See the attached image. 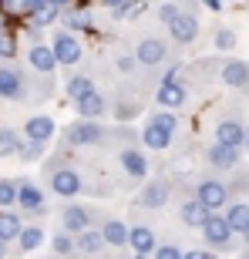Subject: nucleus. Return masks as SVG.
I'll return each instance as SVG.
<instances>
[{"instance_id":"473e14b6","label":"nucleus","mask_w":249,"mask_h":259,"mask_svg":"<svg viewBox=\"0 0 249 259\" xmlns=\"http://www.w3.org/2000/svg\"><path fill=\"white\" fill-rule=\"evenodd\" d=\"M51 249L58 252V256H74L77 252V242H74V236L71 232H54V239H51Z\"/></svg>"},{"instance_id":"e433bc0d","label":"nucleus","mask_w":249,"mask_h":259,"mask_svg":"<svg viewBox=\"0 0 249 259\" xmlns=\"http://www.w3.org/2000/svg\"><path fill=\"white\" fill-rule=\"evenodd\" d=\"M20 162H40L44 158V145H34V142H24V148H20L17 155Z\"/></svg>"},{"instance_id":"a878e982","label":"nucleus","mask_w":249,"mask_h":259,"mask_svg":"<svg viewBox=\"0 0 249 259\" xmlns=\"http://www.w3.org/2000/svg\"><path fill=\"white\" fill-rule=\"evenodd\" d=\"M222 215L229 219V226H232L236 236H246L249 232V199H232L229 209L222 212Z\"/></svg>"},{"instance_id":"cd10ccee","label":"nucleus","mask_w":249,"mask_h":259,"mask_svg":"<svg viewBox=\"0 0 249 259\" xmlns=\"http://www.w3.org/2000/svg\"><path fill=\"white\" fill-rule=\"evenodd\" d=\"M20 232H24V222H20L17 212H0V242H17Z\"/></svg>"},{"instance_id":"f8f14e48","label":"nucleus","mask_w":249,"mask_h":259,"mask_svg":"<svg viewBox=\"0 0 249 259\" xmlns=\"http://www.w3.org/2000/svg\"><path fill=\"white\" fill-rule=\"evenodd\" d=\"M67 10L64 0H30V10H27V20L30 27H51L54 20H61V14Z\"/></svg>"},{"instance_id":"2f4dec72","label":"nucleus","mask_w":249,"mask_h":259,"mask_svg":"<svg viewBox=\"0 0 249 259\" xmlns=\"http://www.w3.org/2000/svg\"><path fill=\"white\" fill-rule=\"evenodd\" d=\"M44 246V229L40 226H24V232H20V239H17V249L20 252H34Z\"/></svg>"},{"instance_id":"f03ea898","label":"nucleus","mask_w":249,"mask_h":259,"mask_svg":"<svg viewBox=\"0 0 249 259\" xmlns=\"http://www.w3.org/2000/svg\"><path fill=\"white\" fill-rule=\"evenodd\" d=\"M30 95H34L30 77L17 64H0V98L4 101H30Z\"/></svg>"},{"instance_id":"39448f33","label":"nucleus","mask_w":249,"mask_h":259,"mask_svg":"<svg viewBox=\"0 0 249 259\" xmlns=\"http://www.w3.org/2000/svg\"><path fill=\"white\" fill-rule=\"evenodd\" d=\"M48 185H51V192L61 195V199H74V195L85 192V175L77 168H71V165H54L48 175Z\"/></svg>"},{"instance_id":"412c9836","label":"nucleus","mask_w":249,"mask_h":259,"mask_svg":"<svg viewBox=\"0 0 249 259\" xmlns=\"http://www.w3.org/2000/svg\"><path fill=\"white\" fill-rule=\"evenodd\" d=\"M155 101H158V108L162 111H179V108L189 101V88L179 81V84H158V91H155Z\"/></svg>"},{"instance_id":"f3484780","label":"nucleus","mask_w":249,"mask_h":259,"mask_svg":"<svg viewBox=\"0 0 249 259\" xmlns=\"http://www.w3.org/2000/svg\"><path fill=\"white\" fill-rule=\"evenodd\" d=\"M209 215L212 212L202 205L195 195H185V199H179V219L189 226V229H202L205 222H209Z\"/></svg>"},{"instance_id":"49530a36","label":"nucleus","mask_w":249,"mask_h":259,"mask_svg":"<svg viewBox=\"0 0 249 259\" xmlns=\"http://www.w3.org/2000/svg\"><path fill=\"white\" fill-rule=\"evenodd\" d=\"M205 259H219V256H216V252H209V256H205Z\"/></svg>"},{"instance_id":"b1692460","label":"nucleus","mask_w":249,"mask_h":259,"mask_svg":"<svg viewBox=\"0 0 249 259\" xmlns=\"http://www.w3.org/2000/svg\"><path fill=\"white\" fill-rule=\"evenodd\" d=\"M77 118H85V121H101V118L108 115V98L101 95V91H95V95H88L77 101Z\"/></svg>"},{"instance_id":"37998d69","label":"nucleus","mask_w":249,"mask_h":259,"mask_svg":"<svg viewBox=\"0 0 249 259\" xmlns=\"http://www.w3.org/2000/svg\"><path fill=\"white\" fill-rule=\"evenodd\" d=\"M7 256V242H0V259Z\"/></svg>"},{"instance_id":"bb28decb","label":"nucleus","mask_w":249,"mask_h":259,"mask_svg":"<svg viewBox=\"0 0 249 259\" xmlns=\"http://www.w3.org/2000/svg\"><path fill=\"white\" fill-rule=\"evenodd\" d=\"M64 91H67V98L71 101H81V98H88V95H95L98 88H95V81H91V74H85V71H77V74H71L64 81Z\"/></svg>"},{"instance_id":"c756f323","label":"nucleus","mask_w":249,"mask_h":259,"mask_svg":"<svg viewBox=\"0 0 249 259\" xmlns=\"http://www.w3.org/2000/svg\"><path fill=\"white\" fill-rule=\"evenodd\" d=\"M77 242V252H85V256H98V252L105 249V239H101V229H88L81 236H74Z\"/></svg>"},{"instance_id":"423d86ee","label":"nucleus","mask_w":249,"mask_h":259,"mask_svg":"<svg viewBox=\"0 0 249 259\" xmlns=\"http://www.w3.org/2000/svg\"><path fill=\"white\" fill-rule=\"evenodd\" d=\"M202 236H205V246H209V249H219V252L236 249V232H232L229 219H226L222 212L209 215V222L202 226Z\"/></svg>"},{"instance_id":"393cba45","label":"nucleus","mask_w":249,"mask_h":259,"mask_svg":"<svg viewBox=\"0 0 249 259\" xmlns=\"http://www.w3.org/2000/svg\"><path fill=\"white\" fill-rule=\"evenodd\" d=\"M101 239H105V246H111V249H124L128 246V226H124L121 219H101Z\"/></svg>"},{"instance_id":"1a4fd4ad","label":"nucleus","mask_w":249,"mask_h":259,"mask_svg":"<svg viewBox=\"0 0 249 259\" xmlns=\"http://www.w3.org/2000/svg\"><path fill=\"white\" fill-rule=\"evenodd\" d=\"M246 132H249V125L239 115H226L216 121V145H226V148L239 152L242 145H246Z\"/></svg>"},{"instance_id":"72a5a7b5","label":"nucleus","mask_w":249,"mask_h":259,"mask_svg":"<svg viewBox=\"0 0 249 259\" xmlns=\"http://www.w3.org/2000/svg\"><path fill=\"white\" fill-rule=\"evenodd\" d=\"M10 205H17V182L0 179V212H10Z\"/></svg>"},{"instance_id":"6e6552de","label":"nucleus","mask_w":249,"mask_h":259,"mask_svg":"<svg viewBox=\"0 0 249 259\" xmlns=\"http://www.w3.org/2000/svg\"><path fill=\"white\" fill-rule=\"evenodd\" d=\"M51 51H54V61H58L61 67H74L77 61H81V54H85L81 37L71 34V30H54V37H51Z\"/></svg>"},{"instance_id":"a19ab883","label":"nucleus","mask_w":249,"mask_h":259,"mask_svg":"<svg viewBox=\"0 0 249 259\" xmlns=\"http://www.w3.org/2000/svg\"><path fill=\"white\" fill-rule=\"evenodd\" d=\"M205 256H209L205 249H189V252H185V259H205Z\"/></svg>"},{"instance_id":"a211bd4d","label":"nucleus","mask_w":249,"mask_h":259,"mask_svg":"<svg viewBox=\"0 0 249 259\" xmlns=\"http://www.w3.org/2000/svg\"><path fill=\"white\" fill-rule=\"evenodd\" d=\"M27 64H30V71H34V74H40V77H51V74H54L58 61H54L51 44H30V48H27Z\"/></svg>"},{"instance_id":"ea45409f","label":"nucleus","mask_w":249,"mask_h":259,"mask_svg":"<svg viewBox=\"0 0 249 259\" xmlns=\"http://www.w3.org/2000/svg\"><path fill=\"white\" fill-rule=\"evenodd\" d=\"M115 67L121 74H135V71H138V61H135V54H121V58L115 61Z\"/></svg>"},{"instance_id":"c85d7f7f","label":"nucleus","mask_w":249,"mask_h":259,"mask_svg":"<svg viewBox=\"0 0 249 259\" xmlns=\"http://www.w3.org/2000/svg\"><path fill=\"white\" fill-rule=\"evenodd\" d=\"M24 148V138L17 135V128L0 125V158H10V155H20Z\"/></svg>"},{"instance_id":"9b49d317","label":"nucleus","mask_w":249,"mask_h":259,"mask_svg":"<svg viewBox=\"0 0 249 259\" xmlns=\"http://www.w3.org/2000/svg\"><path fill=\"white\" fill-rule=\"evenodd\" d=\"M135 61L142 67H158L165 64V58H169V44H165V37H155V34H148V37H142L138 44H135Z\"/></svg>"},{"instance_id":"79ce46f5","label":"nucleus","mask_w":249,"mask_h":259,"mask_svg":"<svg viewBox=\"0 0 249 259\" xmlns=\"http://www.w3.org/2000/svg\"><path fill=\"white\" fill-rule=\"evenodd\" d=\"M205 7H209L212 14H222V0H205Z\"/></svg>"},{"instance_id":"6ab92c4d","label":"nucleus","mask_w":249,"mask_h":259,"mask_svg":"<svg viewBox=\"0 0 249 259\" xmlns=\"http://www.w3.org/2000/svg\"><path fill=\"white\" fill-rule=\"evenodd\" d=\"M17 209L34 212V215H40V212L48 209V205H44V192H40L30 179H20L17 182Z\"/></svg>"},{"instance_id":"5701e85b","label":"nucleus","mask_w":249,"mask_h":259,"mask_svg":"<svg viewBox=\"0 0 249 259\" xmlns=\"http://www.w3.org/2000/svg\"><path fill=\"white\" fill-rule=\"evenodd\" d=\"M128 246L135 249V256H155L158 242H155L152 226H132V232H128Z\"/></svg>"},{"instance_id":"4468645a","label":"nucleus","mask_w":249,"mask_h":259,"mask_svg":"<svg viewBox=\"0 0 249 259\" xmlns=\"http://www.w3.org/2000/svg\"><path fill=\"white\" fill-rule=\"evenodd\" d=\"M118 165H121V172L128 179H135V182L148 175V158H145V152L138 145H121L118 148Z\"/></svg>"},{"instance_id":"de8ad7c7","label":"nucleus","mask_w":249,"mask_h":259,"mask_svg":"<svg viewBox=\"0 0 249 259\" xmlns=\"http://www.w3.org/2000/svg\"><path fill=\"white\" fill-rule=\"evenodd\" d=\"M132 259H152V256H132Z\"/></svg>"},{"instance_id":"aec40b11","label":"nucleus","mask_w":249,"mask_h":259,"mask_svg":"<svg viewBox=\"0 0 249 259\" xmlns=\"http://www.w3.org/2000/svg\"><path fill=\"white\" fill-rule=\"evenodd\" d=\"M95 17L85 4H67V10L61 14V30H71V34H81V30H91Z\"/></svg>"},{"instance_id":"c03bdc74","label":"nucleus","mask_w":249,"mask_h":259,"mask_svg":"<svg viewBox=\"0 0 249 259\" xmlns=\"http://www.w3.org/2000/svg\"><path fill=\"white\" fill-rule=\"evenodd\" d=\"M239 259H249V249H242V252H239Z\"/></svg>"},{"instance_id":"4be33fe9","label":"nucleus","mask_w":249,"mask_h":259,"mask_svg":"<svg viewBox=\"0 0 249 259\" xmlns=\"http://www.w3.org/2000/svg\"><path fill=\"white\" fill-rule=\"evenodd\" d=\"M205 162H209L212 168H219V172H229V168H239V152L212 142L209 148H205Z\"/></svg>"},{"instance_id":"7ed1b4c3","label":"nucleus","mask_w":249,"mask_h":259,"mask_svg":"<svg viewBox=\"0 0 249 259\" xmlns=\"http://www.w3.org/2000/svg\"><path fill=\"white\" fill-rule=\"evenodd\" d=\"M195 199L205 205V209L216 215L219 209H229L232 202V192H229V182L226 179H216V175H209V179H202L199 185H195Z\"/></svg>"},{"instance_id":"7c9ffc66","label":"nucleus","mask_w":249,"mask_h":259,"mask_svg":"<svg viewBox=\"0 0 249 259\" xmlns=\"http://www.w3.org/2000/svg\"><path fill=\"white\" fill-rule=\"evenodd\" d=\"M105 10L111 14L115 20H128V17H138L145 10V4H128V0H108Z\"/></svg>"},{"instance_id":"f704fd0d","label":"nucleus","mask_w":249,"mask_h":259,"mask_svg":"<svg viewBox=\"0 0 249 259\" xmlns=\"http://www.w3.org/2000/svg\"><path fill=\"white\" fill-rule=\"evenodd\" d=\"M17 58V37L10 30H0V64H10Z\"/></svg>"},{"instance_id":"ddd939ff","label":"nucleus","mask_w":249,"mask_h":259,"mask_svg":"<svg viewBox=\"0 0 249 259\" xmlns=\"http://www.w3.org/2000/svg\"><path fill=\"white\" fill-rule=\"evenodd\" d=\"M169 199H172V185H169V179H148V182L142 185L138 199H135V205H142V209H162Z\"/></svg>"},{"instance_id":"09e8293b","label":"nucleus","mask_w":249,"mask_h":259,"mask_svg":"<svg viewBox=\"0 0 249 259\" xmlns=\"http://www.w3.org/2000/svg\"><path fill=\"white\" fill-rule=\"evenodd\" d=\"M246 152H249V132H246Z\"/></svg>"},{"instance_id":"0eeeda50","label":"nucleus","mask_w":249,"mask_h":259,"mask_svg":"<svg viewBox=\"0 0 249 259\" xmlns=\"http://www.w3.org/2000/svg\"><path fill=\"white\" fill-rule=\"evenodd\" d=\"M98 222V209L95 205H85V202H71L61 209V229L71 232V236H81V232L95 229Z\"/></svg>"},{"instance_id":"9d476101","label":"nucleus","mask_w":249,"mask_h":259,"mask_svg":"<svg viewBox=\"0 0 249 259\" xmlns=\"http://www.w3.org/2000/svg\"><path fill=\"white\" fill-rule=\"evenodd\" d=\"M169 37H172V44H179V48H189V44H195V37H199V17H195V7H182V14L169 24Z\"/></svg>"},{"instance_id":"f257e3e1","label":"nucleus","mask_w":249,"mask_h":259,"mask_svg":"<svg viewBox=\"0 0 249 259\" xmlns=\"http://www.w3.org/2000/svg\"><path fill=\"white\" fill-rule=\"evenodd\" d=\"M175 128H179L175 115L158 108L142 128V145L148 152H169V145H172V138H175Z\"/></svg>"},{"instance_id":"c9c22d12","label":"nucleus","mask_w":249,"mask_h":259,"mask_svg":"<svg viewBox=\"0 0 249 259\" xmlns=\"http://www.w3.org/2000/svg\"><path fill=\"white\" fill-rule=\"evenodd\" d=\"M212 44H216V51H232L236 44H239V37H236V30H232V27H216Z\"/></svg>"},{"instance_id":"20e7f679","label":"nucleus","mask_w":249,"mask_h":259,"mask_svg":"<svg viewBox=\"0 0 249 259\" xmlns=\"http://www.w3.org/2000/svg\"><path fill=\"white\" fill-rule=\"evenodd\" d=\"M64 142L74 145V148H91V145H105L108 142V132L101 121H85V118H77L71 125L64 128Z\"/></svg>"},{"instance_id":"a18cd8bd","label":"nucleus","mask_w":249,"mask_h":259,"mask_svg":"<svg viewBox=\"0 0 249 259\" xmlns=\"http://www.w3.org/2000/svg\"><path fill=\"white\" fill-rule=\"evenodd\" d=\"M242 242H246V249H249V232H246V236H242Z\"/></svg>"},{"instance_id":"4c0bfd02","label":"nucleus","mask_w":249,"mask_h":259,"mask_svg":"<svg viewBox=\"0 0 249 259\" xmlns=\"http://www.w3.org/2000/svg\"><path fill=\"white\" fill-rule=\"evenodd\" d=\"M155 14H158V20L169 27V24H172V20L182 14V7H179V4H158V7H155Z\"/></svg>"},{"instance_id":"58836bf2","label":"nucleus","mask_w":249,"mask_h":259,"mask_svg":"<svg viewBox=\"0 0 249 259\" xmlns=\"http://www.w3.org/2000/svg\"><path fill=\"white\" fill-rule=\"evenodd\" d=\"M152 259H185V252L179 249V246H172V242H165V246H158V249H155Z\"/></svg>"},{"instance_id":"dca6fc26","label":"nucleus","mask_w":249,"mask_h":259,"mask_svg":"<svg viewBox=\"0 0 249 259\" xmlns=\"http://www.w3.org/2000/svg\"><path fill=\"white\" fill-rule=\"evenodd\" d=\"M54 132H58V125H54V118H48V115H34V118L24 121V142L48 145L51 138H54Z\"/></svg>"},{"instance_id":"2eb2a0df","label":"nucleus","mask_w":249,"mask_h":259,"mask_svg":"<svg viewBox=\"0 0 249 259\" xmlns=\"http://www.w3.org/2000/svg\"><path fill=\"white\" fill-rule=\"evenodd\" d=\"M219 77H222V84L232 88V91H249V61H222L219 64Z\"/></svg>"}]
</instances>
